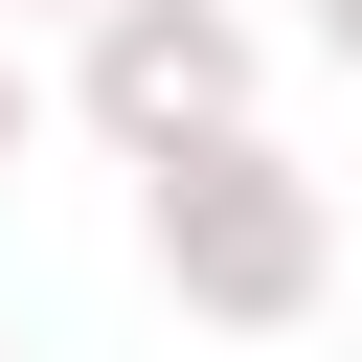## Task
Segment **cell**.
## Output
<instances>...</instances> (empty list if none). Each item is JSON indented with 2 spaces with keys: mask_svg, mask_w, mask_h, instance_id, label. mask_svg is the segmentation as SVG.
<instances>
[{
  "mask_svg": "<svg viewBox=\"0 0 362 362\" xmlns=\"http://www.w3.org/2000/svg\"><path fill=\"white\" fill-rule=\"evenodd\" d=\"M136 249H158V294H181L204 339H294V317L339 294V204H317L249 113H204V136L136 158Z\"/></svg>",
  "mask_w": 362,
  "mask_h": 362,
  "instance_id": "1",
  "label": "cell"
},
{
  "mask_svg": "<svg viewBox=\"0 0 362 362\" xmlns=\"http://www.w3.org/2000/svg\"><path fill=\"white\" fill-rule=\"evenodd\" d=\"M68 45H90L68 90H90V136H113V158H158V136L249 113V0H90Z\"/></svg>",
  "mask_w": 362,
  "mask_h": 362,
  "instance_id": "2",
  "label": "cell"
},
{
  "mask_svg": "<svg viewBox=\"0 0 362 362\" xmlns=\"http://www.w3.org/2000/svg\"><path fill=\"white\" fill-rule=\"evenodd\" d=\"M23 136H45V90H23V68H0V158H23Z\"/></svg>",
  "mask_w": 362,
  "mask_h": 362,
  "instance_id": "3",
  "label": "cell"
},
{
  "mask_svg": "<svg viewBox=\"0 0 362 362\" xmlns=\"http://www.w3.org/2000/svg\"><path fill=\"white\" fill-rule=\"evenodd\" d=\"M317 45H339V68H362V0H317Z\"/></svg>",
  "mask_w": 362,
  "mask_h": 362,
  "instance_id": "4",
  "label": "cell"
},
{
  "mask_svg": "<svg viewBox=\"0 0 362 362\" xmlns=\"http://www.w3.org/2000/svg\"><path fill=\"white\" fill-rule=\"evenodd\" d=\"M45 23H90V0H45Z\"/></svg>",
  "mask_w": 362,
  "mask_h": 362,
  "instance_id": "5",
  "label": "cell"
}]
</instances>
